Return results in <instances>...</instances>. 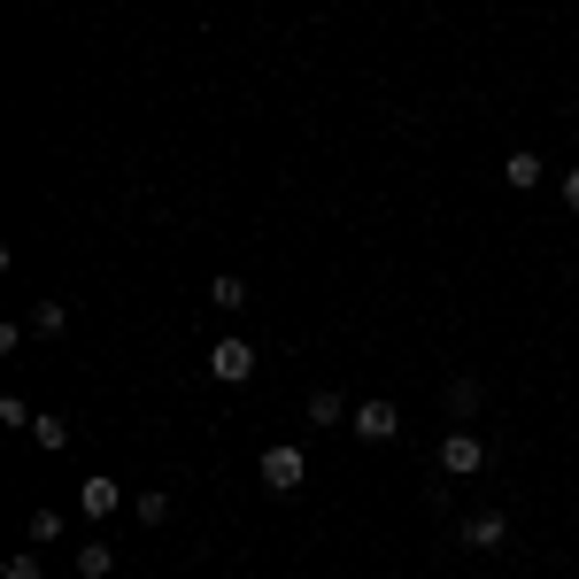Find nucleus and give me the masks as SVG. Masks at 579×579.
I'll return each instance as SVG.
<instances>
[{
	"label": "nucleus",
	"instance_id": "nucleus-1",
	"mask_svg": "<svg viewBox=\"0 0 579 579\" xmlns=\"http://www.w3.org/2000/svg\"><path fill=\"white\" fill-rule=\"evenodd\" d=\"M301 479H309V456H301L293 440H279V448H263V487H271V495H293Z\"/></svg>",
	"mask_w": 579,
	"mask_h": 579
},
{
	"label": "nucleus",
	"instance_id": "nucleus-2",
	"mask_svg": "<svg viewBox=\"0 0 579 579\" xmlns=\"http://www.w3.org/2000/svg\"><path fill=\"white\" fill-rule=\"evenodd\" d=\"M209 371H217L224 387H240V379H256V348H248L240 332H224V340L209 348Z\"/></svg>",
	"mask_w": 579,
	"mask_h": 579
},
{
	"label": "nucleus",
	"instance_id": "nucleus-14",
	"mask_svg": "<svg viewBox=\"0 0 579 579\" xmlns=\"http://www.w3.org/2000/svg\"><path fill=\"white\" fill-rule=\"evenodd\" d=\"M448 410L471 418V410H479V379H456V387H448Z\"/></svg>",
	"mask_w": 579,
	"mask_h": 579
},
{
	"label": "nucleus",
	"instance_id": "nucleus-16",
	"mask_svg": "<svg viewBox=\"0 0 579 579\" xmlns=\"http://www.w3.org/2000/svg\"><path fill=\"white\" fill-rule=\"evenodd\" d=\"M0 579H47V572H39V557H31V549H16V557L0 565Z\"/></svg>",
	"mask_w": 579,
	"mask_h": 579
},
{
	"label": "nucleus",
	"instance_id": "nucleus-13",
	"mask_svg": "<svg viewBox=\"0 0 579 579\" xmlns=\"http://www.w3.org/2000/svg\"><path fill=\"white\" fill-rule=\"evenodd\" d=\"M31 440H39V448H70V426H62V418H31Z\"/></svg>",
	"mask_w": 579,
	"mask_h": 579
},
{
	"label": "nucleus",
	"instance_id": "nucleus-10",
	"mask_svg": "<svg viewBox=\"0 0 579 579\" xmlns=\"http://www.w3.org/2000/svg\"><path fill=\"white\" fill-rule=\"evenodd\" d=\"M209 301H217L224 317H240V309H248V279H232V271H224V279H209Z\"/></svg>",
	"mask_w": 579,
	"mask_h": 579
},
{
	"label": "nucleus",
	"instance_id": "nucleus-15",
	"mask_svg": "<svg viewBox=\"0 0 579 579\" xmlns=\"http://www.w3.org/2000/svg\"><path fill=\"white\" fill-rule=\"evenodd\" d=\"M23 533H31V541H62V510H31Z\"/></svg>",
	"mask_w": 579,
	"mask_h": 579
},
{
	"label": "nucleus",
	"instance_id": "nucleus-4",
	"mask_svg": "<svg viewBox=\"0 0 579 579\" xmlns=\"http://www.w3.org/2000/svg\"><path fill=\"white\" fill-rule=\"evenodd\" d=\"M356 433H363V440H395V433H402V410L371 395V402H356Z\"/></svg>",
	"mask_w": 579,
	"mask_h": 579
},
{
	"label": "nucleus",
	"instance_id": "nucleus-7",
	"mask_svg": "<svg viewBox=\"0 0 579 579\" xmlns=\"http://www.w3.org/2000/svg\"><path fill=\"white\" fill-rule=\"evenodd\" d=\"M301 418H309V426H317V433H332V426H348V402H340V395H332V387H317V395H309V410H301Z\"/></svg>",
	"mask_w": 579,
	"mask_h": 579
},
{
	"label": "nucleus",
	"instance_id": "nucleus-18",
	"mask_svg": "<svg viewBox=\"0 0 579 579\" xmlns=\"http://www.w3.org/2000/svg\"><path fill=\"white\" fill-rule=\"evenodd\" d=\"M565 209H579V162L565 170Z\"/></svg>",
	"mask_w": 579,
	"mask_h": 579
},
{
	"label": "nucleus",
	"instance_id": "nucleus-5",
	"mask_svg": "<svg viewBox=\"0 0 579 579\" xmlns=\"http://www.w3.org/2000/svg\"><path fill=\"white\" fill-rule=\"evenodd\" d=\"M502 541H510V518H502V510L463 518V549H502Z\"/></svg>",
	"mask_w": 579,
	"mask_h": 579
},
{
	"label": "nucleus",
	"instance_id": "nucleus-8",
	"mask_svg": "<svg viewBox=\"0 0 579 579\" xmlns=\"http://www.w3.org/2000/svg\"><path fill=\"white\" fill-rule=\"evenodd\" d=\"M502 186H518V193H533V186H541V154H533V147H518V154L502 162Z\"/></svg>",
	"mask_w": 579,
	"mask_h": 579
},
{
	"label": "nucleus",
	"instance_id": "nucleus-9",
	"mask_svg": "<svg viewBox=\"0 0 579 579\" xmlns=\"http://www.w3.org/2000/svg\"><path fill=\"white\" fill-rule=\"evenodd\" d=\"M117 572V549H109V541H86V549H78V579H109Z\"/></svg>",
	"mask_w": 579,
	"mask_h": 579
},
{
	"label": "nucleus",
	"instance_id": "nucleus-3",
	"mask_svg": "<svg viewBox=\"0 0 579 579\" xmlns=\"http://www.w3.org/2000/svg\"><path fill=\"white\" fill-rule=\"evenodd\" d=\"M440 471H448V479L487 471V440H479V433H448V440H440Z\"/></svg>",
	"mask_w": 579,
	"mask_h": 579
},
{
	"label": "nucleus",
	"instance_id": "nucleus-17",
	"mask_svg": "<svg viewBox=\"0 0 579 579\" xmlns=\"http://www.w3.org/2000/svg\"><path fill=\"white\" fill-rule=\"evenodd\" d=\"M0 426H23V433H31V410H23V395H0Z\"/></svg>",
	"mask_w": 579,
	"mask_h": 579
},
{
	"label": "nucleus",
	"instance_id": "nucleus-11",
	"mask_svg": "<svg viewBox=\"0 0 579 579\" xmlns=\"http://www.w3.org/2000/svg\"><path fill=\"white\" fill-rule=\"evenodd\" d=\"M31 332H39V340L70 332V309H62V301H39V309H31Z\"/></svg>",
	"mask_w": 579,
	"mask_h": 579
},
{
	"label": "nucleus",
	"instance_id": "nucleus-12",
	"mask_svg": "<svg viewBox=\"0 0 579 579\" xmlns=\"http://www.w3.org/2000/svg\"><path fill=\"white\" fill-rule=\"evenodd\" d=\"M132 510H140V526H162V518H170V495H162V487H147Z\"/></svg>",
	"mask_w": 579,
	"mask_h": 579
},
{
	"label": "nucleus",
	"instance_id": "nucleus-6",
	"mask_svg": "<svg viewBox=\"0 0 579 579\" xmlns=\"http://www.w3.org/2000/svg\"><path fill=\"white\" fill-rule=\"evenodd\" d=\"M117 502H124V487H117V479H78V510H86V518H109Z\"/></svg>",
	"mask_w": 579,
	"mask_h": 579
}]
</instances>
